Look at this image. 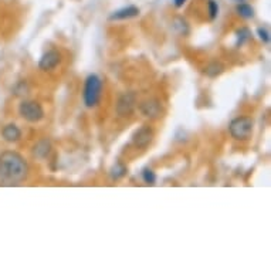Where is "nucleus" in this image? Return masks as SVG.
Here are the masks:
<instances>
[{"instance_id":"obj_9","label":"nucleus","mask_w":271,"mask_h":271,"mask_svg":"<svg viewBox=\"0 0 271 271\" xmlns=\"http://www.w3.org/2000/svg\"><path fill=\"white\" fill-rule=\"evenodd\" d=\"M139 13H141L139 8H136V6H127V8L118 9V10H115L114 13H111V15H110V17H108V20H111V22L129 20V19L138 17V16H139Z\"/></svg>"},{"instance_id":"obj_11","label":"nucleus","mask_w":271,"mask_h":271,"mask_svg":"<svg viewBox=\"0 0 271 271\" xmlns=\"http://www.w3.org/2000/svg\"><path fill=\"white\" fill-rule=\"evenodd\" d=\"M51 153V142L48 139H40L34 146H33V156L38 160H44L48 158Z\"/></svg>"},{"instance_id":"obj_7","label":"nucleus","mask_w":271,"mask_h":271,"mask_svg":"<svg viewBox=\"0 0 271 271\" xmlns=\"http://www.w3.org/2000/svg\"><path fill=\"white\" fill-rule=\"evenodd\" d=\"M61 61H63V56H61L60 51L51 48V50L45 51V53L40 57V60H38V68H40L41 71H53L57 66H60Z\"/></svg>"},{"instance_id":"obj_10","label":"nucleus","mask_w":271,"mask_h":271,"mask_svg":"<svg viewBox=\"0 0 271 271\" xmlns=\"http://www.w3.org/2000/svg\"><path fill=\"white\" fill-rule=\"evenodd\" d=\"M2 138L9 143H16L22 139V129L16 124H8L2 128Z\"/></svg>"},{"instance_id":"obj_16","label":"nucleus","mask_w":271,"mask_h":271,"mask_svg":"<svg viewBox=\"0 0 271 271\" xmlns=\"http://www.w3.org/2000/svg\"><path fill=\"white\" fill-rule=\"evenodd\" d=\"M141 176H142V181L145 182L146 185H151V186H153V185L156 183V174L152 171L151 168H143Z\"/></svg>"},{"instance_id":"obj_15","label":"nucleus","mask_w":271,"mask_h":271,"mask_svg":"<svg viewBox=\"0 0 271 271\" xmlns=\"http://www.w3.org/2000/svg\"><path fill=\"white\" fill-rule=\"evenodd\" d=\"M125 175H127V166L122 165L120 162L113 166V169H111V178L113 179L118 181V179H122Z\"/></svg>"},{"instance_id":"obj_8","label":"nucleus","mask_w":271,"mask_h":271,"mask_svg":"<svg viewBox=\"0 0 271 271\" xmlns=\"http://www.w3.org/2000/svg\"><path fill=\"white\" fill-rule=\"evenodd\" d=\"M139 111L149 120H158L162 115V102L158 98H149L139 104Z\"/></svg>"},{"instance_id":"obj_18","label":"nucleus","mask_w":271,"mask_h":271,"mask_svg":"<svg viewBox=\"0 0 271 271\" xmlns=\"http://www.w3.org/2000/svg\"><path fill=\"white\" fill-rule=\"evenodd\" d=\"M257 36H258V38L263 41L264 44H268V43H270V31L267 30L265 27H258V29H257Z\"/></svg>"},{"instance_id":"obj_14","label":"nucleus","mask_w":271,"mask_h":271,"mask_svg":"<svg viewBox=\"0 0 271 271\" xmlns=\"http://www.w3.org/2000/svg\"><path fill=\"white\" fill-rule=\"evenodd\" d=\"M236 37H237V41H236V47H241L243 44H246L247 41L251 37V33L247 27H241L240 30L236 31Z\"/></svg>"},{"instance_id":"obj_20","label":"nucleus","mask_w":271,"mask_h":271,"mask_svg":"<svg viewBox=\"0 0 271 271\" xmlns=\"http://www.w3.org/2000/svg\"><path fill=\"white\" fill-rule=\"evenodd\" d=\"M236 2H244V0H236Z\"/></svg>"},{"instance_id":"obj_19","label":"nucleus","mask_w":271,"mask_h":271,"mask_svg":"<svg viewBox=\"0 0 271 271\" xmlns=\"http://www.w3.org/2000/svg\"><path fill=\"white\" fill-rule=\"evenodd\" d=\"M186 2H188V0H174L175 8H178V9L182 8V6H183V5H185Z\"/></svg>"},{"instance_id":"obj_13","label":"nucleus","mask_w":271,"mask_h":271,"mask_svg":"<svg viewBox=\"0 0 271 271\" xmlns=\"http://www.w3.org/2000/svg\"><path fill=\"white\" fill-rule=\"evenodd\" d=\"M223 71H225V66L220 64V63H218V61L210 63L207 67L204 68V74L209 77V78H216V77L220 76Z\"/></svg>"},{"instance_id":"obj_17","label":"nucleus","mask_w":271,"mask_h":271,"mask_svg":"<svg viewBox=\"0 0 271 271\" xmlns=\"http://www.w3.org/2000/svg\"><path fill=\"white\" fill-rule=\"evenodd\" d=\"M207 13H209L210 20H214L219 16V5L216 0H209L207 2Z\"/></svg>"},{"instance_id":"obj_12","label":"nucleus","mask_w":271,"mask_h":271,"mask_svg":"<svg viewBox=\"0 0 271 271\" xmlns=\"http://www.w3.org/2000/svg\"><path fill=\"white\" fill-rule=\"evenodd\" d=\"M236 13L240 16L241 19L249 20V19L254 17V8L251 5H249V3H239L236 6Z\"/></svg>"},{"instance_id":"obj_2","label":"nucleus","mask_w":271,"mask_h":271,"mask_svg":"<svg viewBox=\"0 0 271 271\" xmlns=\"http://www.w3.org/2000/svg\"><path fill=\"white\" fill-rule=\"evenodd\" d=\"M102 80L97 74H90L84 81L83 101L87 108H95L101 102L102 97Z\"/></svg>"},{"instance_id":"obj_5","label":"nucleus","mask_w":271,"mask_h":271,"mask_svg":"<svg viewBox=\"0 0 271 271\" xmlns=\"http://www.w3.org/2000/svg\"><path fill=\"white\" fill-rule=\"evenodd\" d=\"M136 105H138V97H136L134 91H129V92H125L118 98L115 111L120 117L125 118V117H131L134 114Z\"/></svg>"},{"instance_id":"obj_1","label":"nucleus","mask_w":271,"mask_h":271,"mask_svg":"<svg viewBox=\"0 0 271 271\" xmlns=\"http://www.w3.org/2000/svg\"><path fill=\"white\" fill-rule=\"evenodd\" d=\"M30 168L26 158L16 151H3L0 153V183L20 185L29 178Z\"/></svg>"},{"instance_id":"obj_3","label":"nucleus","mask_w":271,"mask_h":271,"mask_svg":"<svg viewBox=\"0 0 271 271\" xmlns=\"http://www.w3.org/2000/svg\"><path fill=\"white\" fill-rule=\"evenodd\" d=\"M254 131V120L247 115H240L232 120L229 125V132L234 141H249Z\"/></svg>"},{"instance_id":"obj_4","label":"nucleus","mask_w":271,"mask_h":271,"mask_svg":"<svg viewBox=\"0 0 271 271\" xmlns=\"http://www.w3.org/2000/svg\"><path fill=\"white\" fill-rule=\"evenodd\" d=\"M19 115L23 120L30 122V124H37L40 121L44 120V108L43 105L34 101V99H24L19 105Z\"/></svg>"},{"instance_id":"obj_6","label":"nucleus","mask_w":271,"mask_h":271,"mask_svg":"<svg viewBox=\"0 0 271 271\" xmlns=\"http://www.w3.org/2000/svg\"><path fill=\"white\" fill-rule=\"evenodd\" d=\"M153 136H155L153 129L149 125H142V127H139L134 132L132 143L138 149H146L152 143V141H153Z\"/></svg>"}]
</instances>
